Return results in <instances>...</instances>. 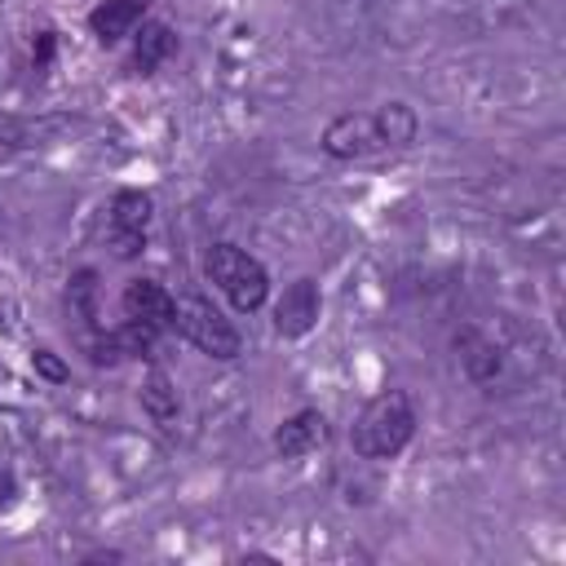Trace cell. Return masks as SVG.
Wrapping results in <instances>:
<instances>
[{"label": "cell", "mask_w": 566, "mask_h": 566, "mask_svg": "<svg viewBox=\"0 0 566 566\" xmlns=\"http://www.w3.org/2000/svg\"><path fill=\"white\" fill-rule=\"evenodd\" d=\"M455 345H460L464 371H469L473 380H491V376L500 371V349H495L491 340H482L478 332H464V336H455Z\"/></svg>", "instance_id": "obj_12"}, {"label": "cell", "mask_w": 566, "mask_h": 566, "mask_svg": "<svg viewBox=\"0 0 566 566\" xmlns=\"http://www.w3.org/2000/svg\"><path fill=\"white\" fill-rule=\"evenodd\" d=\"M376 128H380L385 146H407V142H416V111L407 102H389L376 111Z\"/></svg>", "instance_id": "obj_13"}, {"label": "cell", "mask_w": 566, "mask_h": 566, "mask_svg": "<svg viewBox=\"0 0 566 566\" xmlns=\"http://www.w3.org/2000/svg\"><path fill=\"white\" fill-rule=\"evenodd\" d=\"M146 18V0H102L93 13H88V31L102 40V44H119L124 35H133Z\"/></svg>", "instance_id": "obj_8"}, {"label": "cell", "mask_w": 566, "mask_h": 566, "mask_svg": "<svg viewBox=\"0 0 566 566\" xmlns=\"http://www.w3.org/2000/svg\"><path fill=\"white\" fill-rule=\"evenodd\" d=\"M318 323V283L314 279H296L283 287L279 305H274V327L279 336H305Z\"/></svg>", "instance_id": "obj_7"}, {"label": "cell", "mask_w": 566, "mask_h": 566, "mask_svg": "<svg viewBox=\"0 0 566 566\" xmlns=\"http://www.w3.org/2000/svg\"><path fill=\"white\" fill-rule=\"evenodd\" d=\"M119 310L124 327L115 336L128 354H146L164 332H172V292H164L155 279H133L119 296Z\"/></svg>", "instance_id": "obj_2"}, {"label": "cell", "mask_w": 566, "mask_h": 566, "mask_svg": "<svg viewBox=\"0 0 566 566\" xmlns=\"http://www.w3.org/2000/svg\"><path fill=\"white\" fill-rule=\"evenodd\" d=\"M416 433V411H411V398L402 389H385L376 394L358 420H354V451L367 455V460H389L398 455Z\"/></svg>", "instance_id": "obj_1"}, {"label": "cell", "mask_w": 566, "mask_h": 566, "mask_svg": "<svg viewBox=\"0 0 566 566\" xmlns=\"http://www.w3.org/2000/svg\"><path fill=\"white\" fill-rule=\"evenodd\" d=\"M142 407H146V416H150L155 424L177 420V385L168 380V371H164V367H150V371H146V385H142Z\"/></svg>", "instance_id": "obj_11"}, {"label": "cell", "mask_w": 566, "mask_h": 566, "mask_svg": "<svg viewBox=\"0 0 566 566\" xmlns=\"http://www.w3.org/2000/svg\"><path fill=\"white\" fill-rule=\"evenodd\" d=\"M172 49H177L172 27H164V22H142V35H137V44H133V71L150 75Z\"/></svg>", "instance_id": "obj_10"}, {"label": "cell", "mask_w": 566, "mask_h": 566, "mask_svg": "<svg viewBox=\"0 0 566 566\" xmlns=\"http://www.w3.org/2000/svg\"><path fill=\"white\" fill-rule=\"evenodd\" d=\"M203 274H208V283H217V292H221L234 310H243V314L261 310L265 296H270L265 265H261L256 256H248L243 248H234V243H212L208 256H203Z\"/></svg>", "instance_id": "obj_3"}, {"label": "cell", "mask_w": 566, "mask_h": 566, "mask_svg": "<svg viewBox=\"0 0 566 566\" xmlns=\"http://www.w3.org/2000/svg\"><path fill=\"white\" fill-rule=\"evenodd\" d=\"M146 226H150V195L142 190H119L111 203V248L115 256H137L146 243Z\"/></svg>", "instance_id": "obj_6"}, {"label": "cell", "mask_w": 566, "mask_h": 566, "mask_svg": "<svg viewBox=\"0 0 566 566\" xmlns=\"http://www.w3.org/2000/svg\"><path fill=\"white\" fill-rule=\"evenodd\" d=\"M53 57V31H40V44H35V66H44Z\"/></svg>", "instance_id": "obj_15"}, {"label": "cell", "mask_w": 566, "mask_h": 566, "mask_svg": "<svg viewBox=\"0 0 566 566\" xmlns=\"http://www.w3.org/2000/svg\"><path fill=\"white\" fill-rule=\"evenodd\" d=\"M172 332H181L195 349H203L208 358H239V332L230 327V318L199 292H181L172 296Z\"/></svg>", "instance_id": "obj_4"}, {"label": "cell", "mask_w": 566, "mask_h": 566, "mask_svg": "<svg viewBox=\"0 0 566 566\" xmlns=\"http://www.w3.org/2000/svg\"><path fill=\"white\" fill-rule=\"evenodd\" d=\"M323 438H327V420L318 411H296L274 429V451L283 460H296V455H310Z\"/></svg>", "instance_id": "obj_9"}, {"label": "cell", "mask_w": 566, "mask_h": 566, "mask_svg": "<svg viewBox=\"0 0 566 566\" xmlns=\"http://www.w3.org/2000/svg\"><path fill=\"white\" fill-rule=\"evenodd\" d=\"M31 363H35V371H40L44 380H66V367H62V358H57L53 349H35Z\"/></svg>", "instance_id": "obj_14"}, {"label": "cell", "mask_w": 566, "mask_h": 566, "mask_svg": "<svg viewBox=\"0 0 566 566\" xmlns=\"http://www.w3.org/2000/svg\"><path fill=\"white\" fill-rule=\"evenodd\" d=\"M323 150H327L332 159H363V155L385 150L380 128H376V115H363V111L336 115V119L323 128Z\"/></svg>", "instance_id": "obj_5"}]
</instances>
